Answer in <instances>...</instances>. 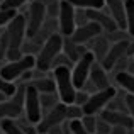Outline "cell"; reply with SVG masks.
<instances>
[{
  "label": "cell",
  "mask_w": 134,
  "mask_h": 134,
  "mask_svg": "<svg viewBox=\"0 0 134 134\" xmlns=\"http://www.w3.org/2000/svg\"><path fill=\"white\" fill-rule=\"evenodd\" d=\"M87 15H88V19L92 22H97L102 27L104 34L119 29V26L115 24V20L112 19V15L109 14V10L105 7H102V9H88L87 10Z\"/></svg>",
  "instance_id": "13"
},
{
  "label": "cell",
  "mask_w": 134,
  "mask_h": 134,
  "mask_svg": "<svg viewBox=\"0 0 134 134\" xmlns=\"http://www.w3.org/2000/svg\"><path fill=\"white\" fill-rule=\"evenodd\" d=\"M24 114H26V119L32 124H37L43 117L39 92L29 83H26V92H24Z\"/></svg>",
  "instance_id": "8"
},
{
  "label": "cell",
  "mask_w": 134,
  "mask_h": 134,
  "mask_svg": "<svg viewBox=\"0 0 134 134\" xmlns=\"http://www.w3.org/2000/svg\"><path fill=\"white\" fill-rule=\"evenodd\" d=\"M15 122L19 124V127L22 129V132H24V134H39V132H37V127H36V124L29 122L27 119H19V121L15 119Z\"/></svg>",
  "instance_id": "32"
},
{
  "label": "cell",
  "mask_w": 134,
  "mask_h": 134,
  "mask_svg": "<svg viewBox=\"0 0 134 134\" xmlns=\"http://www.w3.org/2000/svg\"><path fill=\"white\" fill-rule=\"evenodd\" d=\"M34 68H36V56L24 54L22 58L15 59V61H9L0 66V75L5 80H9V82H15L24 73L32 71Z\"/></svg>",
  "instance_id": "3"
},
{
  "label": "cell",
  "mask_w": 134,
  "mask_h": 134,
  "mask_svg": "<svg viewBox=\"0 0 134 134\" xmlns=\"http://www.w3.org/2000/svg\"><path fill=\"white\" fill-rule=\"evenodd\" d=\"M112 126L109 122H105L104 119L97 117V124H95V134H110Z\"/></svg>",
  "instance_id": "36"
},
{
  "label": "cell",
  "mask_w": 134,
  "mask_h": 134,
  "mask_svg": "<svg viewBox=\"0 0 134 134\" xmlns=\"http://www.w3.org/2000/svg\"><path fill=\"white\" fill-rule=\"evenodd\" d=\"M29 0H2L0 2V9H12V10H19L20 7H24Z\"/></svg>",
  "instance_id": "33"
},
{
  "label": "cell",
  "mask_w": 134,
  "mask_h": 134,
  "mask_svg": "<svg viewBox=\"0 0 134 134\" xmlns=\"http://www.w3.org/2000/svg\"><path fill=\"white\" fill-rule=\"evenodd\" d=\"M5 98H7V97H5V95L2 93V92H0V102H3V100H5Z\"/></svg>",
  "instance_id": "44"
},
{
  "label": "cell",
  "mask_w": 134,
  "mask_h": 134,
  "mask_svg": "<svg viewBox=\"0 0 134 134\" xmlns=\"http://www.w3.org/2000/svg\"><path fill=\"white\" fill-rule=\"evenodd\" d=\"M20 51H22V54H39V51H41V46L39 44H36L32 39H29L27 37L26 41L22 43V46H20Z\"/></svg>",
  "instance_id": "26"
},
{
  "label": "cell",
  "mask_w": 134,
  "mask_h": 134,
  "mask_svg": "<svg viewBox=\"0 0 134 134\" xmlns=\"http://www.w3.org/2000/svg\"><path fill=\"white\" fill-rule=\"evenodd\" d=\"M65 121H66V104L59 102V104H56L51 110L46 112L43 117H41V121L36 124L37 132H39V134H46L51 127L63 124Z\"/></svg>",
  "instance_id": "11"
},
{
  "label": "cell",
  "mask_w": 134,
  "mask_h": 134,
  "mask_svg": "<svg viewBox=\"0 0 134 134\" xmlns=\"http://www.w3.org/2000/svg\"><path fill=\"white\" fill-rule=\"evenodd\" d=\"M127 44H129V41H119V43H112L110 44L107 54H105L104 59L100 61V65L104 66L109 73L112 71L114 65L119 61V59L124 58V56H127Z\"/></svg>",
  "instance_id": "12"
},
{
  "label": "cell",
  "mask_w": 134,
  "mask_h": 134,
  "mask_svg": "<svg viewBox=\"0 0 134 134\" xmlns=\"http://www.w3.org/2000/svg\"><path fill=\"white\" fill-rule=\"evenodd\" d=\"M97 117L98 115H93V114H83V117L80 119L82 121V126L87 129L90 134H95V124H97Z\"/></svg>",
  "instance_id": "29"
},
{
  "label": "cell",
  "mask_w": 134,
  "mask_h": 134,
  "mask_svg": "<svg viewBox=\"0 0 134 134\" xmlns=\"http://www.w3.org/2000/svg\"><path fill=\"white\" fill-rule=\"evenodd\" d=\"M15 90H17V85L14 82H9V80H5L2 75H0V92H2L3 95H5L7 98L9 97H12L14 93H15Z\"/></svg>",
  "instance_id": "27"
},
{
  "label": "cell",
  "mask_w": 134,
  "mask_h": 134,
  "mask_svg": "<svg viewBox=\"0 0 134 134\" xmlns=\"http://www.w3.org/2000/svg\"><path fill=\"white\" fill-rule=\"evenodd\" d=\"M53 78L56 83V93L59 97V102L63 104H73L76 95V88L73 85V78H71V68L68 66H58L53 68Z\"/></svg>",
  "instance_id": "1"
},
{
  "label": "cell",
  "mask_w": 134,
  "mask_h": 134,
  "mask_svg": "<svg viewBox=\"0 0 134 134\" xmlns=\"http://www.w3.org/2000/svg\"><path fill=\"white\" fill-rule=\"evenodd\" d=\"M132 58H134V56H132Z\"/></svg>",
  "instance_id": "47"
},
{
  "label": "cell",
  "mask_w": 134,
  "mask_h": 134,
  "mask_svg": "<svg viewBox=\"0 0 134 134\" xmlns=\"http://www.w3.org/2000/svg\"><path fill=\"white\" fill-rule=\"evenodd\" d=\"M39 100H41V110L44 114L48 110H51L56 104H59V97L56 92H53V93H39Z\"/></svg>",
  "instance_id": "23"
},
{
  "label": "cell",
  "mask_w": 134,
  "mask_h": 134,
  "mask_svg": "<svg viewBox=\"0 0 134 134\" xmlns=\"http://www.w3.org/2000/svg\"><path fill=\"white\" fill-rule=\"evenodd\" d=\"M126 105H127V114L131 115V119L134 121V95L126 93Z\"/></svg>",
  "instance_id": "41"
},
{
  "label": "cell",
  "mask_w": 134,
  "mask_h": 134,
  "mask_svg": "<svg viewBox=\"0 0 134 134\" xmlns=\"http://www.w3.org/2000/svg\"><path fill=\"white\" fill-rule=\"evenodd\" d=\"M75 7L68 0L59 2V14H58V32L63 37H70L76 29L75 24Z\"/></svg>",
  "instance_id": "10"
},
{
  "label": "cell",
  "mask_w": 134,
  "mask_h": 134,
  "mask_svg": "<svg viewBox=\"0 0 134 134\" xmlns=\"http://www.w3.org/2000/svg\"><path fill=\"white\" fill-rule=\"evenodd\" d=\"M88 97H90L88 92H85V90H76V95H75V100H73V104H76V105H80V107H82V105L85 104L87 100H88Z\"/></svg>",
  "instance_id": "40"
},
{
  "label": "cell",
  "mask_w": 134,
  "mask_h": 134,
  "mask_svg": "<svg viewBox=\"0 0 134 134\" xmlns=\"http://www.w3.org/2000/svg\"><path fill=\"white\" fill-rule=\"evenodd\" d=\"M88 80L93 83L95 90H104V88H109L110 87V80H109V71L100 65L98 61H95L90 68V75H88Z\"/></svg>",
  "instance_id": "16"
},
{
  "label": "cell",
  "mask_w": 134,
  "mask_h": 134,
  "mask_svg": "<svg viewBox=\"0 0 134 134\" xmlns=\"http://www.w3.org/2000/svg\"><path fill=\"white\" fill-rule=\"evenodd\" d=\"M75 9H102L105 7V0H68Z\"/></svg>",
  "instance_id": "24"
},
{
  "label": "cell",
  "mask_w": 134,
  "mask_h": 134,
  "mask_svg": "<svg viewBox=\"0 0 134 134\" xmlns=\"http://www.w3.org/2000/svg\"><path fill=\"white\" fill-rule=\"evenodd\" d=\"M68 127H70V132H71V134H90V132L82 126V121H80V119L68 121Z\"/></svg>",
  "instance_id": "34"
},
{
  "label": "cell",
  "mask_w": 134,
  "mask_h": 134,
  "mask_svg": "<svg viewBox=\"0 0 134 134\" xmlns=\"http://www.w3.org/2000/svg\"><path fill=\"white\" fill-rule=\"evenodd\" d=\"M104 31H102V27L98 26L97 22H87L85 26H78L75 31H73V34L70 37H71L73 41H75L76 44H83L85 46L88 41H92L95 36H98V34H102Z\"/></svg>",
  "instance_id": "14"
},
{
  "label": "cell",
  "mask_w": 134,
  "mask_h": 134,
  "mask_svg": "<svg viewBox=\"0 0 134 134\" xmlns=\"http://www.w3.org/2000/svg\"><path fill=\"white\" fill-rule=\"evenodd\" d=\"M46 134H71V132H70V127H68V121H65L63 124H59V126L51 127Z\"/></svg>",
  "instance_id": "38"
},
{
  "label": "cell",
  "mask_w": 134,
  "mask_h": 134,
  "mask_svg": "<svg viewBox=\"0 0 134 134\" xmlns=\"http://www.w3.org/2000/svg\"><path fill=\"white\" fill-rule=\"evenodd\" d=\"M73 65H75V63L71 61V59L68 58V56L65 54V53H59L58 56H56L54 58V61H53V65H51V70L53 68H58V66H68V68H73Z\"/></svg>",
  "instance_id": "31"
},
{
  "label": "cell",
  "mask_w": 134,
  "mask_h": 134,
  "mask_svg": "<svg viewBox=\"0 0 134 134\" xmlns=\"http://www.w3.org/2000/svg\"><path fill=\"white\" fill-rule=\"evenodd\" d=\"M59 2H61V0H59ZM59 2L44 3V5H46V15H48V19H58V14H59Z\"/></svg>",
  "instance_id": "35"
},
{
  "label": "cell",
  "mask_w": 134,
  "mask_h": 134,
  "mask_svg": "<svg viewBox=\"0 0 134 134\" xmlns=\"http://www.w3.org/2000/svg\"><path fill=\"white\" fill-rule=\"evenodd\" d=\"M105 2H110V0H105Z\"/></svg>",
  "instance_id": "45"
},
{
  "label": "cell",
  "mask_w": 134,
  "mask_h": 134,
  "mask_svg": "<svg viewBox=\"0 0 134 134\" xmlns=\"http://www.w3.org/2000/svg\"><path fill=\"white\" fill-rule=\"evenodd\" d=\"M98 117L104 119L105 122H109L110 126H121V127H126V129H132L134 127V121L131 119V115H129L127 112L104 109V110L98 114Z\"/></svg>",
  "instance_id": "15"
},
{
  "label": "cell",
  "mask_w": 134,
  "mask_h": 134,
  "mask_svg": "<svg viewBox=\"0 0 134 134\" xmlns=\"http://www.w3.org/2000/svg\"><path fill=\"white\" fill-rule=\"evenodd\" d=\"M95 63V56L92 54L90 51H85L82 54V58L78 61H75L71 68V78H73V85H75L76 90H82L85 82L88 80V75H90V68L92 65Z\"/></svg>",
  "instance_id": "9"
},
{
  "label": "cell",
  "mask_w": 134,
  "mask_h": 134,
  "mask_svg": "<svg viewBox=\"0 0 134 134\" xmlns=\"http://www.w3.org/2000/svg\"><path fill=\"white\" fill-rule=\"evenodd\" d=\"M127 56H129V58H132V56H134V37H132V39H129V44H127Z\"/></svg>",
  "instance_id": "43"
},
{
  "label": "cell",
  "mask_w": 134,
  "mask_h": 134,
  "mask_svg": "<svg viewBox=\"0 0 134 134\" xmlns=\"http://www.w3.org/2000/svg\"><path fill=\"white\" fill-rule=\"evenodd\" d=\"M5 34L9 39L10 49H20L22 43L27 37V22L24 14H17L5 27Z\"/></svg>",
  "instance_id": "5"
},
{
  "label": "cell",
  "mask_w": 134,
  "mask_h": 134,
  "mask_svg": "<svg viewBox=\"0 0 134 134\" xmlns=\"http://www.w3.org/2000/svg\"><path fill=\"white\" fill-rule=\"evenodd\" d=\"M105 9L109 10V14L112 15V19L115 20V24L119 26V29H126L124 0H110V2H105Z\"/></svg>",
  "instance_id": "19"
},
{
  "label": "cell",
  "mask_w": 134,
  "mask_h": 134,
  "mask_svg": "<svg viewBox=\"0 0 134 134\" xmlns=\"http://www.w3.org/2000/svg\"><path fill=\"white\" fill-rule=\"evenodd\" d=\"M24 15H26V22H27V37H32L41 29L44 20L48 19L44 2L43 0H32L27 7V14H24Z\"/></svg>",
  "instance_id": "7"
},
{
  "label": "cell",
  "mask_w": 134,
  "mask_h": 134,
  "mask_svg": "<svg viewBox=\"0 0 134 134\" xmlns=\"http://www.w3.org/2000/svg\"><path fill=\"white\" fill-rule=\"evenodd\" d=\"M87 22H90L88 15H87V10L85 9H76L75 10V24H76V27L78 26H85Z\"/></svg>",
  "instance_id": "37"
},
{
  "label": "cell",
  "mask_w": 134,
  "mask_h": 134,
  "mask_svg": "<svg viewBox=\"0 0 134 134\" xmlns=\"http://www.w3.org/2000/svg\"><path fill=\"white\" fill-rule=\"evenodd\" d=\"M124 7H126V31L132 39L134 37V0H124Z\"/></svg>",
  "instance_id": "22"
},
{
  "label": "cell",
  "mask_w": 134,
  "mask_h": 134,
  "mask_svg": "<svg viewBox=\"0 0 134 134\" xmlns=\"http://www.w3.org/2000/svg\"><path fill=\"white\" fill-rule=\"evenodd\" d=\"M85 46H87V49H88L92 54L95 56V61L100 63L102 59H104V56L107 54L109 48H110V41H109L107 36L102 32V34H98V36H95L92 41H88Z\"/></svg>",
  "instance_id": "17"
},
{
  "label": "cell",
  "mask_w": 134,
  "mask_h": 134,
  "mask_svg": "<svg viewBox=\"0 0 134 134\" xmlns=\"http://www.w3.org/2000/svg\"><path fill=\"white\" fill-rule=\"evenodd\" d=\"M110 134H127V129H126V127H121V126H112Z\"/></svg>",
  "instance_id": "42"
},
{
  "label": "cell",
  "mask_w": 134,
  "mask_h": 134,
  "mask_svg": "<svg viewBox=\"0 0 134 134\" xmlns=\"http://www.w3.org/2000/svg\"><path fill=\"white\" fill-rule=\"evenodd\" d=\"M24 92L26 83L17 85V90L12 97L0 102V119H19L24 112Z\"/></svg>",
  "instance_id": "4"
},
{
  "label": "cell",
  "mask_w": 134,
  "mask_h": 134,
  "mask_svg": "<svg viewBox=\"0 0 134 134\" xmlns=\"http://www.w3.org/2000/svg\"><path fill=\"white\" fill-rule=\"evenodd\" d=\"M117 93V90L114 87H109V88H104V90H97L93 93H90L88 100L82 105V110L83 114H93V115H98L105 107L107 104L114 98V95Z\"/></svg>",
  "instance_id": "6"
},
{
  "label": "cell",
  "mask_w": 134,
  "mask_h": 134,
  "mask_svg": "<svg viewBox=\"0 0 134 134\" xmlns=\"http://www.w3.org/2000/svg\"><path fill=\"white\" fill-rule=\"evenodd\" d=\"M54 32H58V19H46L44 24L41 26V29L37 31L32 37H29V39H32L36 44L43 46Z\"/></svg>",
  "instance_id": "18"
},
{
  "label": "cell",
  "mask_w": 134,
  "mask_h": 134,
  "mask_svg": "<svg viewBox=\"0 0 134 134\" xmlns=\"http://www.w3.org/2000/svg\"><path fill=\"white\" fill-rule=\"evenodd\" d=\"M61 51L75 63V61H78V59L82 58V54L85 51H88V49H87V46H83V44H76L71 37H63V49Z\"/></svg>",
  "instance_id": "20"
},
{
  "label": "cell",
  "mask_w": 134,
  "mask_h": 134,
  "mask_svg": "<svg viewBox=\"0 0 134 134\" xmlns=\"http://www.w3.org/2000/svg\"><path fill=\"white\" fill-rule=\"evenodd\" d=\"M63 49V36L59 32H54L46 43L41 46L39 54L36 56V70L39 71H49L54 58L61 53Z\"/></svg>",
  "instance_id": "2"
},
{
  "label": "cell",
  "mask_w": 134,
  "mask_h": 134,
  "mask_svg": "<svg viewBox=\"0 0 134 134\" xmlns=\"http://www.w3.org/2000/svg\"><path fill=\"white\" fill-rule=\"evenodd\" d=\"M0 131L3 134H24L15 119H0Z\"/></svg>",
  "instance_id": "25"
},
{
  "label": "cell",
  "mask_w": 134,
  "mask_h": 134,
  "mask_svg": "<svg viewBox=\"0 0 134 134\" xmlns=\"http://www.w3.org/2000/svg\"><path fill=\"white\" fill-rule=\"evenodd\" d=\"M83 110L80 105L76 104H68L66 105V121H75V119H82Z\"/></svg>",
  "instance_id": "28"
},
{
  "label": "cell",
  "mask_w": 134,
  "mask_h": 134,
  "mask_svg": "<svg viewBox=\"0 0 134 134\" xmlns=\"http://www.w3.org/2000/svg\"><path fill=\"white\" fill-rule=\"evenodd\" d=\"M127 63H129V56H124V58H121L117 63L114 65V68H112V73H121V71H126L127 70Z\"/></svg>",
  "instance_id": "39"
},
{
  "label": "cell",
  "mask_w": 134,
  "mask_h": 134,
  "mask_svg": "<svg viewBox=\"0 0 134 134\" xmlns=\"http://www.w3.org/2000/svg\"><path fill=\"white\" fill-rule=\"evenodd\" d=\"M19 14V10H12V9H0V29H2L3 26H7V24L10 22V20L14 19V17Z\"/></svg>",
  "instance_id": "30"
},
{
  "label": "cell",
  "mask_w": 134,
  "mask_h": 134,
  "mask_svg": "<svg viewBox=\"0 0 134 134\" xmlns=\"http://www.w3.org/2000/svg\"><path fill=\"white\" fill-rule=\"evenodd\" d=\"M0 2H2V0H0Z\"/></svg>",
  "instance_id": "46"
},
{
  "label": "cell",
  "mask_w": 134,
  "mask_h": 134,
  "mask_svg": "<svg viewBox=\"0 0 134 134\" xmlns=\"http://www.w3.org/2000/svg\"><path fill=\"white\" fill-rule=\"evenodd\" d=\"M114 78L121 88H124L127 93L134 95V75H131L127 71H121V73H115Z\"/></svg>",
  "instance_id": "21"
}]
</instances>
